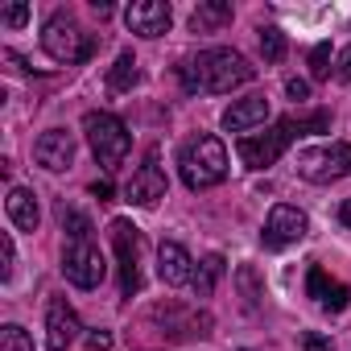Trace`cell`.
<instances>
[{"mask_svg": "<svg viewBox=\"0 0 351 351\" xmlns=\"http://www.w3.org/2000/svg\"><path fill=\"white\" fill-rule=\"evenodd\" d=\"M178 75H182V87H186V91L228 95V91L252 83V79H256V66H252L244 54L215 46V50H203L199 58H186V62L178 66Z\"/></svg>", "mask_w": 351, "mask_h": 351, "instance_id": "obj_1", "label": "cell"}, {"mask_svg": "<svg viewBox=\"0 0 351 351\" xmlns=\"http://www.w3.org/2000/svg\"><path fill=\"white\" fill-rule=\"evenodd\" d=\"M178 169H182V182H186L191 191H211V186H219V182L228 178V149H223V141L211 136V132L191 136V141L182 145V153H178Z\"/></svg>", "mask_w": 351, "mask_h": 351, "instance_id": "obj_2", "label": "cell"}, {"mask_svg": "<svg viewBox=\"0 0 351 351\" xmlns=\"http://www.w3.org/2000/svg\"><path fill=\"white\" fill-rule=\"evenodd\" d=\"M42 50H46L54 62H62V66H79V62H87V58L99 50V38H95V34H83L79 21H75L66 9H58V13H50V21L42 25Z\"/></svg>", "mask_w": 351, "mask_h": 351, "instance_id": "obj_3", "label": "cell"}, {"mask_svg": "<svg viewBox=\"0 0 351 351\" xmlns=\"http://www.w3.org/2000/svg\"><path fill=\"white\" fill-rule=\"evenodd\" d=\"M83 132H87L91 153H95V161H99L104 169H116V165L128 157L132 136H128V128H124L120 116H112V112H87V116H83Z\"/></svg>", "mask_w": 351, "mask_h": 351, "instance_id": "obj_4", "label": "cell"}, {"mask_svg": "<svg viewBox=\"0 0 351 351\" xmlns=\"http://www.w3.org/2000/svg\"><path fill=\"white\" fill-rule=\"evenodd\" d=\"M298 173L306 182H318V186L351 178V145L330 141V145H318V149H302L298 153Z\"/></svg>", "mask_w": 351, "mask_h": 351, "instance_id": "obj_5", "label": "cell"}, {"mask_svg": "<svg viewBox=\"0 0 351 351\" xmlns=\"http://www.w3.org/2000/svg\"><path fill=\"white\" fill-rule=\"evenodd\" d=\"M104 273H108V265H104L99 244H91V236L66 244V252H62V277H66L71 285H79V289H95V285L104 281Z\"/></svg>", "mask_w": 351, "mask_h": 351, "instance_id": "obj_6", "label": "cell"}, {"mask_svg": "<svg viewBox=\"0 0 351 351\" xmlns=\"http://www.w3.org/2000/svg\"><path fill=\"white\" fill-rule=\"evenodd\" d=\"M293 136H298V132H293V124H289V120L273 124L269 132L244 136V141H240V161H244L248 169H269V165H277V157L289 149V141H293Z\"/></svg>", "mask_w": 351, "mask_h": 351, "instance_id": "obj_7", "label": "cell"}, {"mask_svg": "<svg viewBox=\"0 0 351 351\" xmlns=\"http://www.w3.org/2000/svg\"><path fill=\"white\" fill-rule=\"evenodd\" d=\"M112 244L120 256V293L132 298L141 289V228H132L128 219H112Z\"/></svg>", "mask_w": 351, "mask_h": 351, "instance_id": "obj_8", "label": "cell"}, {"mask_svg": "<svg viewBox=\"0 0 351 351\" xmlns=\"http://www.w3.org/2000/svg\"><path fill=\"white\" fill-rule=\"evenodd\" d=\"M306 211L289 207V203H277L269 211V223H265V248H289L306 236Z\"/></svg>", "mask_w": 351, "mask_h": 351, "instance_id": "obj_9", "label": "cell"}, {"mask_svg": "<svg viewBox=\"0 0 351 351\" xmlns=\"http://www.w3.org/2000/svg\"><path fill=\"white\" fill-rule=\"evenodd\" d=\"M124 199H128V203H136V207H153V203H161V199H165V169L157 165V153H149V157H145V165L128 178Z\"/></svg>", "mask_w": 351, "mask_h": 351, "instance_id": "obj_10", "label": "cell"}, {"mask_svg": "<svg viewBox=\"0 0 351 351\" xmlns=\"http://www.w3.org/2000/svg\"><path fill=\"white\" fill-rule=\"evenodd\" d=\"M124 25L136 38H161V34H169L173 13H169L165 0H136V5H128V13H124Z\"/></svg>", "mask_w": 351, "mask_h": 351, "instance_id": "obj_11", "label": "cell"}, {"mask_svg": "<svg viewBox=\"0 0 351 351\" xmlns=\"http://www.w3.org/2000/svg\"><path fill=\"white\" fill-rule=\"evenodd\" d=\"M34 157H38V165H42V169L62 173V169H71V161H75V136H71L66 128H50V132H42V136H38Z\"/></svg>", "mask_w": 351, "mask_h": 351, "instance_id": "obj_12", "label": "cell"}, {"mask_svg": "<svg viewBox=\"0 0 351 351\" xmlns=\"http://www.w3.org/2000/svg\"><path fill=\"white\" fill-rule=\"evenodd\" d=\"M79 314L66 306V298H54L50 310H46V347L50 351H66L75 339H79Z\"/></svg>", "mask_w": 351, "mask_h": 351, "instance_id": "obj_13", "label": "cell"}, {"mask_svg": "<svg viewBox=\"0 0 351 351\" xmlns=\"http://www.w3.org/2000/svg\"><path fill=\"white\" fill-rule=\"evenodd\" d=\"M306 293H310L322 310H330V314L347 310V302H351V289H347L343 281L326 277V269H322V265H310V273H306Z\"/></svg>", "mask_w": 351, "mask_h": 351, "instance_id": "obj_14", "label": "cell"}, {"mask_svg": "<svg viewBox=\"0 0 351 351\" xmlns=\"http://www.w3.org/2000/svg\"><path fill=\"white\" fill-rule=\"evenodd\" d=\"M157 273H161L165 285H186V281H195V261H191V252L182 244L165 240L157 248Z\"/></svg>", "mask_w": 351, "mask_h": 351, "instance_id": "obj_15", "label": "cell"}, {"mask_svg": "<svg viewBox=\"0 0 351 351\" xmlns=\"http://www.w3.org/2000/svg\"><path fill=\"white\" fill-rule=\"evenodd\" d=\"M269 120V99L265 95H248V99H236L228 112H223V128L228 132H244V128H256Z\"/></svg>", "mask_w": 351, "mask_h": 351, "instance_id": "obj_16", "label": "cell"}, {"mask_svg": "<svg viewBox=\"0 0 351 351\" xmlns=\"http://www.w3.org/2000/svg\"><path fill=\"white\" fill-rule=\"evenodd\" d=\"M5 207H9V219H13L17 232H38V223H42V207H38V195H34V191L13 186L9 199H5Z\"/></svg>", "mask_w": 351, "mask_h": 351, "instance_id": "obj_17", "label": "cell"}, {"mask_svg": "<svg viewBox=\"0 0 351 351\" xmlns=\"http://www.w3.org/2000/svg\"><path fill=\"white\" fill-rule=\"evenodd\" d=\"M228 21H232V5H228V0H207V5H199L191 13V29L195 34H215Z\"/></svg>", "mask_w": 351, "mask_h": 351, "instance_id": "obj_18", "label": "cell"}, {"mask_svg": "<svg viewBox=\"0 0 351 351\" xmlns=\"http://www.w3.org/2000/svg\"><path fill=\"white\" fill-rule=\"evenodd\" d=\"M223 277V256L219 252H211L207 261H199V269H195V298H211L215 293V281Z\"/></svg>", "mask_w": 351, "mask_h": 351, "instance_id": "obj_19", "label": "cell"}, {"mask_svg": "<svg viewBox=\"0 0 351 351\" xmlns=\"http://www.w3.org/2000/svg\"><path fill=\"white\" fill-rule=\"evenodd\" d=\"M136 79H141L136 58H132V50H124V54L116 58V66H112L108 83H112V91H132V87H136Z\"/></svg>", "mask_w": 351, "mask_h": 351, "instance_id": "obj_20", "label": "cell"}, {"mask_svg": "<svg viewBox=\"0 0 351 351\" xmlns=\"http://www.w3.org/2000/svg\"><path fill=\"white\" fill-rule=\"evenodd\" d=\"M261 54H265V62H281L285 58V34L277 25H265L261 29Z\"/></svg>", "mask_w": 351, "mask_h": 351, "instance_id": "obj_21", "label": "cell"}, {"mask_svg": "<svg viewBox=\"0 0 351 351\" xmlns=\"http://www.w3.org/2000/svg\"><path fill=\"white\" fill-rule=\"evenodd\" d=\"M0 351H34V339L25 335V326L9 322V326H0Z\"/></svg>", "mask_w": 351, "mask_h": 351, "instance_id": "obj_22", "label": "cell"}, {"mask_svg": "<svg viewBox=\"0 0 351 351\" xmlns=\"http://www.w3.org/2000/svg\"><path fill=\"white\" fill-rule=\"evenodd\" d=\"M289 124H293V132H298V136H306V132H326V128H330V112H314V116H289Z\"/></svg>", "mask_w": 351, "mask_h": 351, "instance_id": "obj_23", "label": "cell"}, {"mask_svg": "<svg viewBox=\"0 0 351 351\" xmlns=\"http://www.w3.org/2000/svg\"><path fill=\"white\" fill-rule=\"evenodd\" d=\"M310 75L314 79H330V46L326 42L310 50Z\"/></svg>", "mask_w": 351, "mask_h": 351, "instance_id": "obj_24", "label": "cell"}, {"mask_svg": "<svg viewBox=\"0 0 351 351\" xmlns=\"http://www.w3.org/2000/svg\"><path fill=\"white\" fill-rule=\"evenodd\" d=\"M62 228H66V236H71V240H87V232H91L87 215H79V211H66V207H62Z\"/></svg>", "mask_w": 351, "mask_h": 351, "instance_id": "obj_25", "label": "cell"}, {"mask_svg": "<svg viewBox=\"0 0 351 351\" xmlns=\"http://www.w3.org/2000/svg\"><path fill=\"white\" fill-rule=\"evenodd\" d=\"M0 256H5V265H0V277H13V261H17V248H13V236L5 232V236H0Z\"/></svg>", "mask_w": 351, "mask_h": 351, "instance_id": "obj_26", "label": "cell"}, {"mask_svg": "<svg viewBox=\"0 0 351 351\" xmlns=\"http://www.w3.org/2000/svg\"><path fill=\"white\" fill-rule=\"evenodd\" d=\"M302 351H335V343L326 335H318V330H306L302 335Z\"/></svg>", "mask_w": 351, "mask_h": 351, "instance_id": "obj_27", "label": "cell"}, {"mask_svg": "<svg viewBox=\"0 0 351 351\" xmlns=\"http://www.w3.org/2000/svg\"><path fill=\"white\" fill-rule=\"evenodd\" d=\"M0 21H5V25H25V21H29V5H13V9H5V13H0Z\"/></svg>", "mask_w": 351, "mask_h": 351, "instance_id": "obj_28", "label": "cell"}, {"mask_svg": "<svg viewBox=\"0 0 351 351\" xmlns=\"http://www.w3.org/2000/svg\"><path fill=\"white\" fill-rule=\"evenodd\" d=\"M285 95H289V99H298V104H302V99H310V83H306V79H289V83H285Z\"/></svg>", "mask_w": 351, "mask_h": 351, "instance_id": "obj_29", "label": "cell"}, {"mask_svg": "<svg viewBox=\"0 0 351 351\" xmlns=\"http://www.w3.org/2000/svg\"><path fill=\"white\" fill-rule=\"evenodd\" d=\"M240 281H244V293H248L244 302H248V310H252V306H256V277H252V269H244Z\"/></svg>", "mask_w": 351, "mask_h": 351, "instance_id": "obj_30", "label": "cell"}, {"mask_svg": "<svg viewBox=\"0 0 351 351\" xmlns=\"http://www.w3.org/2000/svg\"><path fill=\"white\" fill-rule=\"evenodd\" d=\"M87 347H91V351H108V347H112V335H108V330H91V335H87Z\"/></svg>", "mask_w": 351, "mask_h": 351, "instance_id": "obj_31", "label": "cell"}, {"mask_svg": "<svg viewBox=\"0 0 351 351\" xmlns=\"http://www.w3.org/2000/svg\"><path fill=\"white\" fill-rule=\"evenodd\" d=\"M335 75H339L343 83H351V46L339 54V62H335Z\"/></svg>", "mask_w": 351, "mask_h": 351, "instance_id": "obj_32", "label": "cell"}, {"mask_svg": "<svg viewBox=\"0 0 351 351\" xmlns=\"http://www.w3.org/2000/svg\"><path fill=\"white\" fill-rule=\"evenodd\" d=\"M91 195H95V199H112V182H95Z\"/></svg>", "mask_w": 351, "mask_h": 351, "instance_id": "obj_33", "label": "cell"}, {"mask_svg": "<svg viewBox=\"0 0 351 351\" xmlns=\"http://www.w3.org/2000/svg\"><path fill=\"white\" fill-rule=\"evenodd\" d=\"M339 219H343V223H347V228H351V199H347V203H343V207H339Z\"/></svg>", "mask_w": 351, "mask_h": 351, "instance_id": "obj_34", "label": "cell"}, {"mask_svg": "<svg viewBox=\"0 0 351 351\" xmlns=\"http://www.w3.org/2000/svg\"><path fill=\"white\" fill-rule=\"evenodd\" d=\"M244 351H248V347H244Z\"/></svg>", "mask_w": 351, "mask_h": 351, "instance_id": "obj_35", "label": "cell"}]
</instances>
